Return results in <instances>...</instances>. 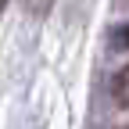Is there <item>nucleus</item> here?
<instances>
[{
	"label": "nucleus",
	"mask_w": 129,
	"mask_h": 129,
	"mask_svg": "<svg viewBox=\"0 0 129 129\" xmlns=\"http://www.w3.org/2000/svg\"><path fill=\"white\" fill-rule=\"evenodd\" d=\"M22 7L32 14V18H43V14L54 7V0H22Z\"/></svg>",
	"instance_id": "f257e3e1"
},
{
	"label": "nucleus",
	"mask_w": 129,
	"mask_h": 129,
	"mask_svg": "<svg viewBox=\"0 0 129 129\" xmlns=\"http://www.w3.org/2000/svg\"><path fill=\"white\" fill-rule=\"evenodd\" d=\"M122 43H125V47H129V29H125V32H122Z\"/></svg>",
	"instance_id": "f03ea898"
},
{
	"label": "nucleus",
	"mask_w": 129,
	"mask_h": 129,
	"mask_svg": "<svg viewBox=\"0 0 129 129\" xmlns=\"http://www.w3.org/2000/svg\"><path fill=\"white\" fill-rule=\"evenodd\" d=\"M4 7H7V0H0V14H4Z\"/></svg>",
	"instance_id": "7ed1b4c3"
}]
</instances>
